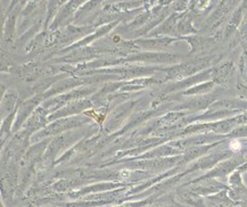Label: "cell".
<instances>
[{"instance_id": "obj_2", "label": "cell", "mask_w": 247, "mask_h": 207, "mask_svg": "<svg viewBox=\"0 0 247 207\" xmlns=\"http://www.w3.org/2000/svg\"><path fill=\"white\" fill-rule=\"evenodd\" d=\"M129 175H130V172L127 171V170L121 172V176H122V178H127V176H129Z\"/></svg>"}, {"instance_id": "obj_1", "label": "cell", "mask_w": 247, "mask_h": 207, "mask_svg": "<svg viewBox=\"0 0 247 207\" xmlns=\"http://www.w3.org/2000/svg\"><path fill=\"white\" fill-rule=\"evenodd\" d=\"M230 149L232 150V151H239V150L242 149V144L239 142V140L237 139H233L230 141Z\"/></svg>"}]
</instances>
